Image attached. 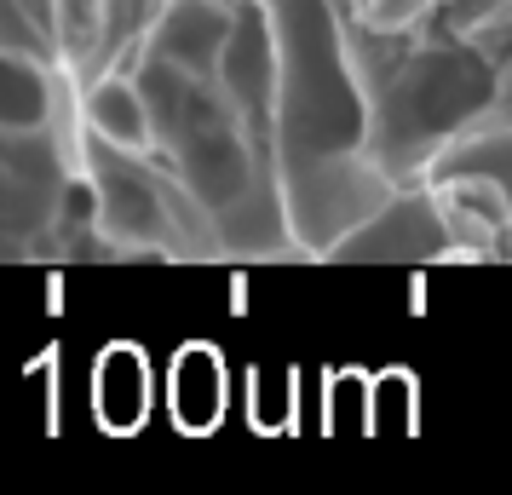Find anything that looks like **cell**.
Wrapping results in <instances>:
<instances>
[{
	"mask_svg": "<svg viewBox=\"0 0 512 495\" xmlns=\"http://www.w3.org/2000/svg\"><path fill=\"white\" fill-rule=\"evenodd\" d=\"M323 260H346V265H438L455 260V236H449V219H443L438 196L420 185H397L380 208L351 225Z\"/></svg>",
	"mask_w": 512,
	"mask_h": 495,
	"instance_id": "1",
	"label": "cell"
},
{
	"mask_svg": "<svg viewBox=\"0 0 512 495\" xmlns=\"http://www.w3.org/2000/svg\"><path fill=\"white\" fill-rule=\"evenodd\" d=\"M93 409L110 432H133L150 409V363L139 346H110L93 369Z\"/></svg>",
	"mask_w": 512,
	"mask_h": 495,
	"instance_id": "2",
	"label": "cell"
}]
</instances>
